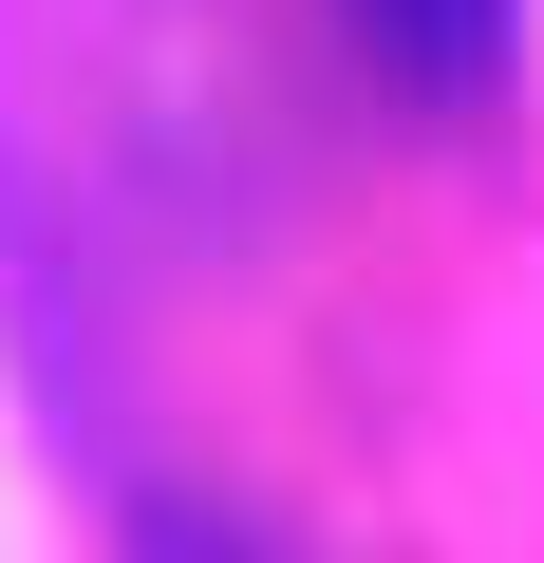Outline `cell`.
I'll return each instance as SVG.
<instances>
[{
	"label": "cell",
	"instance_id": "obj_1",
	"mask_svg": "<svg viewBox=\"0 0 544 563\" xmlns=\"http://www.w3.org/2000/svg\"><path fill=\"white\" fill-rule=\"evenodd\" d=\"M357 20V57L413 95V113H488L507 76H525V0H338Z\"/></svg>",
	"mask_w": 544,
	"mask_h": 563
}]
</instances>
